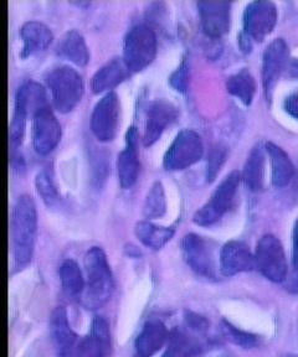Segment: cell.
I'll list each match as a JSON object with an SVG mask.
<instances>
[{
  "instance_id": "8",
  "label": "cell",
  "mask_w": 298,
  "mask_h": 357,
  "mask_svg": "<svg viewBox=\"0 0 298 357\" xmlns=\"http://www.w3.org/2000/svg\"><path fill=\"white\" fill-rule=\"evenodd\" d=\"M277 8L267 0H258L248 4L244 13V33L248 41H262L270 35L277 22Z\"/></svg>"
},
{
  "instance_id": "23",
  "label": "cell",
  "mask_w": 298,
  "mask_h": 357,
  "mask_svg": "<svg viewBox=\"0 0 298 357\" xmlns=\"http://www.w3.org/2000/svg\"><path fill=\"white\" fill-rule=\"evenodd\" d=\"M57 54L77 66H84L90 60V52L84 36L77 30H70L62 36L57 47Z\"/></svg>"
},
{
  "instance_id": "4",
  "label": "cell",
  "mask_w": 298,
  "mask_h": 357,
  "mask_svg": "<svg viewBox=\"0 0 298 357\" xmlns=\"http://www.w3.org/2000/svg\"><path fill=\"white\" fill-rule=\"evenodd\" d=\"M157 54V36L152 29L138 24L124 38V60L131 73H138L154 60Z\"/></svg>"
},
{
  "instance_id": "36",
  "label": "cell",
  "mask_w": 298,
  "mask_h": 357,
  "mask_svg": "<svg viewBox=\"0 0 298 357\" xmlns=\"http://www.w3.org/2000/svg\"><path fill=\"white\" fill-rule=\"evenodd\" d=\"M287 289L298 293V266H293L291 275L287 279Z\"/></svg>"
},
{
  "instance_id": "31",
  "label": "cell",
  "mask_w": 298,
  "mask_h": 357,
  "mask_svg": "<svg viewBox=\"0 0 298 357\" xmlns=\"http://www.w3.org/2000/svg\"><path fill=\"white\" fill-rule=\"evenodd\" d=\"M35 185H36L38 194L41 196V199L46 205L49 207L55 206L60 200V196H59L57 188L49 176V174L45 172L38 174L35 178Z\"/></svg>"
},
{
  "instance_id": "19",
  "label": "cell",
  "mask_w": 298,
  "mask_h": 357,
  "mask_svg": "<svg viewBox=\"0 0 298 357\" xmlns=\"http://www.w3.org/2000/svg\"><path fill=\"white\" fill-rule=\"evenodd\" d=\"M168 329L159 320H149L142 328L135 342V357H153L169 340Z\"/></svg>"
},
{
  "instance_id": "16",
  "label": "cell",
  "mask_w": 298,
  "mask_h": 357,
  "mask_svg": "<svg viewBox=\"0 0 298 357\" xmlns=\"http://www.w3.org/2000/svg\"><path fill=\"white\" fill-rule=\"evenodd\" d=\"M220 271L226 277H232L242 272L253 271L255 266V255L250 251L248 245L240 241H231L226 243L220 252Z\"/></svg>"
},
{
  "instance_id": "29",
  "label": "cell",
  "mask_w": 298,
  "mask_h": 357,
  "mask_svg": "<svg viewBox=\"0 0 298 357\" xmlns=\"http://www.w3.org/2000/svg\"><path fill=\"white\" fill-rule=\"evenodd\" d=\"M167 211V200L163 184L161 181L153 183L151 189L147 192L143 205V213L147 218H159Z\"/></svg>"
},
{
  "instance_id": "22",
  "label": "cell",
  "mask_w": 298,
  "mask_h": 357,
  "mask_svg": "<svg viewBox=\"0 0 298 357\" xmlns=\"http://www.w3.org/2000/svg\"><path fill=\"white\" fill-rule=\"evenodd\" d=\"M265 151L270 156L271 169H272V184L276 188H285L291 183L295 175V167L286 151L275 143H267Z\"/></svg>"
},
{
  "instance_id": "6",
  "label": "cell",
  "mask_w": 298,
  "mask_h": 357,
  "mask_svg": "<svg viewBox=\"0 0 298 357\" xmlns=\"http://www.w3.org/2000/svg\"><path fill=\"white\" fill-rule=\"evenodd\" d=\"M255 266L265 278L275 283L287 279V259L281 241L274 234H265L256 245Z\"/></svg>"
},
{
  "instance_id": "2",
  "label": "cell",
  "mask_w": 298,
  "mask_h": 357,
  "mask_svg": "<svg viewBox=\"0 0 298 357\" xmlns=\"http://www.w3.org/2000/svg\"><path fill=\"white\" fill-rule=\"evenodd\" d=\"M84 305L97 309L105 305L112 296L113 277L107 257L100 247H92L84 256Z\"/></svg>"
},
{
  "instance_id": "5",
  "label": "cell",
  "mask_w": 298,
  "mask_h": 357,
  "mask_svg": "<svg viewBox=\"0 0 298 357\" xmlns=\"http://www.w3.org/2000/svg\"><path fill=\"white\" fill-rule=\"evenodd\" d=\"M240 181L241 175L239 172L229 174L215 189L210 200L195 212L193 221L198 226H211L218 222L232 206Z\"/></svg>"
},
{
  "instance_id": "12",
  "label": "cell",
  "mask_w": 298,
  "mask_h": 357,
  "mask_svg": "<svg viewBox=\"0 0 298 357\" xmlns=\"http://www.w3.org/2000/svg\"><path fill=\"white\" fill-rule=\"evenodd\" d=\"M288 46L283 39H276L271 43L262 57V84L267 98H271L278 77L288 65Z\"/></svg>"
},
{
  "instance_id": "17",
  "label": "cell",
  "mask_w": 298,
  "mask_h": 357,
  "mask_svg": "<svg viewBox=\"0 0 298 357\" xmlns=\"http://www.w3.org/2000/svg\"><path fill=\"white\" fill-rule=\"evenodd\" d=\"M51 339L57 357H75L77 349V336L68 323V312L64 307H57L50 319Z\"/></svg>"
},
{
  "instance_id": "13",
  "label": "cell",
  "mask_w": 298,
  "mask_h": 357,
  "mask_svg": "<svg viewBox=\"0 0 298 357\" xmlns=\"http://www.w3.org/2000/svg\"><path fill=\"white\" fill-rule=\"evenodd\" d=\"M231 4L228 1H199L198 11L204 33L220 38L230 29Z\"/></svg>"
},
{
  "instance_id": "32",
  "label": "cell",
  "mask_w": 298,
  "mask_h": 357,
  "mask_svg": "<svg viewBox=\"0 0 298 357\" xmlns=\"http://www.w3.org/2000/svg\"><path fill=\"white\" fill-rule=\"evenodd\" d=\"M228 151L225 148L216 146L210 153L208 160V169H207V178L208 181H213L216 174L219 173L220 167H223V164L225 162Z\"/></svg>"
},
{
  "instance_id": "39",
  "label": "cell",
  "mask_w": 298,
  "mask_h": 357,
  "mask_svg": "<svg viewBox=\"0 0 298 357\" xmlns=\"http://www.w3.org/2000/svg\"><path fill=\"white\" fill-rule=\"evenodd\" d=\"M286 357H298V355H287Z\"/></svg>"
},
{
  "instance_id": "33",
  "label": "cell",
  "mask_w": 298,
  "mask_h": 357,
  "mask_svg": "<svg viewBox=\"0 0 298 357\" xmlns=\"http://www.w3.org/2000/svg\"><path fill=\"white\" fill-rule=\"evenodd\" d=\"M169 82L178 92H186L189 84V65L186 60H183L179 67L172 73Z\"/></svg>"
},
{
  "instance_id": "14",
  "label": "cell",
  "mask_w": 298,
  "mask_h": 357,
  "mask_svg": "<svg viewBox=\"0 0 298 357\" xmlns=\"http://www.w3.org/2000/svg\"><path fill=\"white\" fill-rule=\"evenodd\" d=\"M178 117V108L168 100H153L147 108L146 128L143 143L146 146L154 144L165 128Z\"/></svg>"
},
{
  "instance_id": "24",
  "label": "cell",
  "mask_w": 298,
  "mask_h": 357,
  "mask_svg": "<svg viewBox=\"0 0 298 357\" xmlns=\"http://www.w3.org/2000/svg\"><path fill=\"white\" fill-rule=\"evenodd\" d=\"M204 346L183 330L174 329L169 334L167 350L163 357H202Z\"/></svg>"
},
{
  "instance_id": "9",
  "label": "cell",
  "mask_w": 298,
  "mask_h": 357,
  "mask_svg": "<svg viewBox=\"0 0 298 357\" xmlns=\"http://www.w3.org/2000/svg\"><path fill=\"white\" fill-rule=\"evenodd\" d=\"M181 253L186 264L198 275L205 278H215L216 263L211 243L202 236L188 234L181 240Z\"/></svg>"
},
{
  "instance_id": "1",
  "label": "cell",
  "mask_w": 298,
  "mask_h": 357,
  "mask_svg": "<svg viewBox=\"0 0 298 357\" xmlns=\"http://www.w3.org/2000/svg\"><path fill=\"white\" fill-rule=\"evenodd\" d=\"M38 227L36 206L31 196L17 197L12 211V238L14 261L17 268L28 266L34 252Z\"/></svg>"
},
{
  "instance_id": "20",
  "label": "cell",
  "mask_w": 298,
  "mask_h": 357,
  "mask_svg": "<svg viewBox=\"0 0 298 357\" xmlns=\"http://www.w3.org/2000/svg\"><path fill=\"white\" fill-rule=\"evenodd\" d=\"M130 75V68L126 65L124 57H114L97 70L91 81V89L95 93L114 89Z\"/></svg>"
},
{
  "instance_id": "38",
  "label": "cell",
  "mask_w": 298,
  "mask_h": 357,
  "mask_svg": "<svg viewBox=\"0 0 298 357\" xmlns=\"http://www.w3.org/2000/svg\"><path fill=\"white\" fill-rule=\"evenodd\" d=\"M288 75L290 77L298 78V59H295L288 63Z\"/></svg>"
},
{
  "instance_id": "18",
  "label": "cell",
  "mask_w": 298,
  "mask_h": 357,
  "mask_svg": "<svg viewBox=\"0 0 298 357\" xmlns=\"http://www.w3.org/2000/svg\"><path fill=\"white\" fill-rule=\"evenodd\" d=\"M111 350V333L108 324L101 317H96L90 334L80 341L75 357H108Z\"/></svg>"
},
{
  "instance_id": "34",
  "label": "cell",
  "mask_w": 298,
  "mask_h": 357,
  "mask_svg": "<svg viewBox=\"0 0 298 357\" xmlns=\"http://www.w3.org/2000/svg\"><path fill=\"white\" fill-rule=\"evenodd\" d=\"M186 321L191 330L199 334H203L209 329L208 320L195 312H186Z\"/></svg>"
},
{
  "instance_id": "30",
  "label": "cell",
  "mask_w": 298,
  "mask_h": 357,
  "mask_svg": "<svg viewBox=\"0 0 298 357\" xmlns=\"http://www.w3.org/2000/svg\"><path fill=\"white\" fill-rule=\"evenodd\" d=\"M223 334L228 340L244 349H253L260 344V337L258 335L251 334L248 331L239 329L229 321H223Z\"/></svg>"
},
{
  "instance_id": "25",
  "label": "cell",
  "mask_w": 298,
  "mask_h": 357,
  "mask_svg": "<svg viewBox=\"0 0 298 357\" xmlns=\"http://www.w3.org/2000/svg\"><path fill=\"white\" fill-rule=\"evenodd\" d=\"M265 149L256 145L248 154V160L242 170L241 180L251 191H259L264 185Z\"/></svg>"
},
{
  "instance_id": "7",
  "label": "cell",
  "mask_w": 298,
  "mask_h": 357,
  "mask_svg": "<svg viewBox=\"0 0 298 357\" xmlns=\"http://www.w3.org/2000/svg\"><path fill=\"white\" fill-rule=\"evenodd\" d=\"M203 153L202 137L193 129H183L164 155V167L173 172L183 170L199 162Z\"/></svg>"
},
{
  "instance_id": "11",
  "label": "cell",
  "mask_w": 298,
  "mask_h": 357,
  "mask_svg": "<svg viewBox=\"0 0 298 357\" xmlns=\"http://www.w3.org/2000/svg\"><path fill=\"white\" fill-rule=\"evenodd\" d=\"M31 139L35 151L40 155H47L59 144L61 139V126L50 107H44L35 113L31 124Z\"/></svg>"
},
{
  "instance_id": "3",
  "label": "cell",
  "mask_w": 298,
  "mask_h": 357,
  "mask_svg": "<svg viewBox=\"0 0 298 357\" xmlns=\"http://www.w3.org/2000/svg\"><path fill=\"white\" fill-rule=\"evenodd\" d=\"M51 100L57 111L68 113L77 106L84 95V79L75 68L59 66L46 77Z\"/></svg>"
},
{
  "instance_id": "10",
  "label": "cell",
  "mask_w": 298,
  "mask_h": 357,
  "mask_svg": "<svg viewBox=\"0 0 298 357\" xmlns=\"http://www.w3.org/2000/svg\"><path fill=\"white\" fill-rule=\"evenodd\" d=\"M119 96L108 92L96 103L91 116V129L96 138L101 142H111L116 137L119 126Z\"/></svg>"
},
{
  "instance_id": "28",
  "label": "cell",
  "mask_w": 298,
  "mask_h": 357,
  "mask_svg": "<svg viewBox=\"0 0 298 357\" xmlns=\"http://www.w3.org/2000/svg\"><path fill=\"white\" fill-rule=\"evenodd\" d=\"M59 273H60L62 289L68 296L76 298L84 293L86 280L77 263L73 259L64 261L60 266Z\"/></svg>"
},
{
  "instance_id": "37",
  "label": "cell",
  "mask_w": 298,
  "mask_h": 357,
  "mask_svg": "<svg viewBox=\"0 0 298 357\" xmlns=\"http://www.w3.org/2000/svg\"><path fill=\"white\" fill-rule=\"evenodd\" d=\"M293 266H298V218L293 229Z\"/></svg>"
},
{
  "instance_id": "21",
  "label": "cell",
  "mask_w": 298,
  "mask_h": 357,
  "mask_svg": "<svg viewBox=\"0 0 298 357\" xmlns=\"http://www.w3.org/2000/svg\"><path fill=\"white\" fill-rule=\"evenodd\" d=\"M20 36L23 40V49L20 52L22 57H28L34 52L45 50L54 39L50 28L38 20L25 22L20 30Z\"/></svg>"
},
{
  "instance_id": "35",
  "label": "cell",
  "mask_w": 298,
  "mask_h": 357,
  "mask_svg": "<svg viewBox=\"0 0 298 357\" xmlns=\"http://www.w3.org/2000/svg\"><path fill=\"white\" fill-rule=\"evenodd\" d=\"M285 109L290 116L298 119V91L287 97L285 100Z\"/></svg>"
},
{
  "instance_id": "15",
  "label": "cell",
  "mask_w": 298,
  "mask_h": 357,
  "mask_svg": "<svg viewBox=\"0 0 298 357\" xmlns=\"http://www.w3.org/2000/svg\"><path fill=\"white\" fill-rule=\"evenodd\" d=\"M138 138L135 127H131L126 134V148L119 153L117 159L119 184L124 189L132 188L140 175L141 162L138 155Z\"/></svg>"
},
{
  "instance_id": "27",
  "label": "cell",
  "mask_w": 298,
  "mask_h": 357,
  "mask_svg": "<svg viewBox=\"0 0 298 357\" xmlns=\"http://www.w3.org/2000/svg\"><path fill=\"white\" fill-rule=\"evenodd\" d=\"M226 89L230 95L241 100L244 105H251L256 92V82L248 70L244 68L234 73L226 81Z\"/></svg>"
},
{
  "instance_id": "26",
  "label": "cell",
  "mask_w": 298,
  "mask_h": 357,
  "mask_svg": "<svg viewBox=\"0 0 298 357\" xmlns=\"http://www.w3.org/2000/svg\"><path fill=\"white\" fill-rule=\"evenodd\" d=\"M135 234L137 238L148 248L161 250L173 238L174 229L172 227L157 226L149 221H140L135 225Z\"/></svg>"
}]
</instances>
